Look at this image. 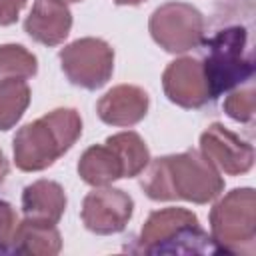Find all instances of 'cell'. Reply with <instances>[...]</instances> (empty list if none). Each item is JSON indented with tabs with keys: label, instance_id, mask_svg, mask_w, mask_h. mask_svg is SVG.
<instances>
[{
	"label": "cell",
	"instance_id": "6da1fadb",
	"mask_svg": "<svg viewBox=\"0 0 256 256\" xmlns=\"http://www.w3.org/2000/svg\"><path fill=\"white\" fill-rule=\"evenodd\" d=\"M246 44L244 28H230L214 34L206 40V90L210 98H218L220 92L244 82L252 76L254 66L250 58H242Z\"/></svg>",
	"mask_w": 256,
	"mask_h": 256
},
{
	"label": "cell",
	"instance_id": "3957f363",
	"mask_svg": "<svg viewBox=\"0 0 256 256\" xmlns=\"http://www.w3.org/2000/svg\"><path fill=\"white\" fill-rule=\"evenodd\" d=\"M64 204L66 198L54 182H38L24 190V212L30 222L54 224L60 218Z\"/></svg>",
	"mask_w": 256,
	"mask_h": 256
},
{
	"label": "cell",
	"instance_id": "277c9868",
	"mask_svg": "<svg viewBox=\"0 0 256 256\" xmlns=\"http://www.w3.org/2000/svg\"><path fill=\"white\" fill-rule=\"evenodd\" d=\"M122 98L124 100L118 102L112 92L106 94V98L98 106L100 118L104 122H110V124H132V122L140 120L146 114V106H148L146 92H142L138 88L122 86Z\"/></svg>",
	"mask_w": 256,
	"mask_h": 256
},
{
	"label": "cell",
	"instance_id": "7a4b0ae2",
	"mask_svg": "<svg viewBox=\"0 0 256 256\" xmlns=\"http://www.w3.org/2000/svg\"><path fill=\"white\" fill-rule=\"evenodd\" d=\"M240 204H236V190L222 200L212 212V230L214 240L220 244V250L234 252V244L254 246V194L250 188L240 190Z\"/></svg>",
	"mask_w": 256,
	"mask_h": 256
},
{
	"label": "cell",
	"instance_id": "5b68a950",
	"mask_svg": "<svg viewBox=\"0 0 256 256\" xmlns=\"http://www.w3.org/2000/svg\"><path fill=\"white\" fill-rule=\"evenodd\" d=\"M28 86L16 80H2L0 84V130H8L28 104Z\"/></svg>",
	"mask_w": 256,
	"mask_h": 256
}]
</instances>
